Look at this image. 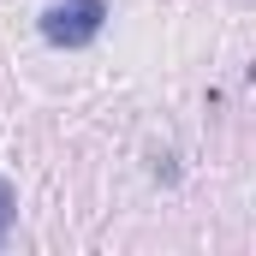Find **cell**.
I'll use <instances>...</instances> for the list:
<instances>
[{
  "label": "cell",
  "mask_w": 256,
  "mask_h": 256,
  "mask_svg": "<svg viewBox=\"0 0 256 256\" xmlns=\"http://www.w3.org/2000/svg\"><path fill=\"white\" fill-rule=\"evenodd\" d=\"M108 24V0H54L42 12V36L54 48H90Z\"/></svg>",
  "instance_id": "1"
},
{
  "label": "cell",
  "mask_w": 256,
  "mask_h": 256,
  "mask_svg": "<svg viewBox=\"0 0 256 256\" xmlns=\"http://www.w3.org/2000/svg\"><path fill=\"white\" fill-rule=\"evenodd\" d=\"M12 214H18V196H12L6 179H0V244H6V232H12Z\"/></svg>",
  "instance_id": "2"
}]
</instances>
